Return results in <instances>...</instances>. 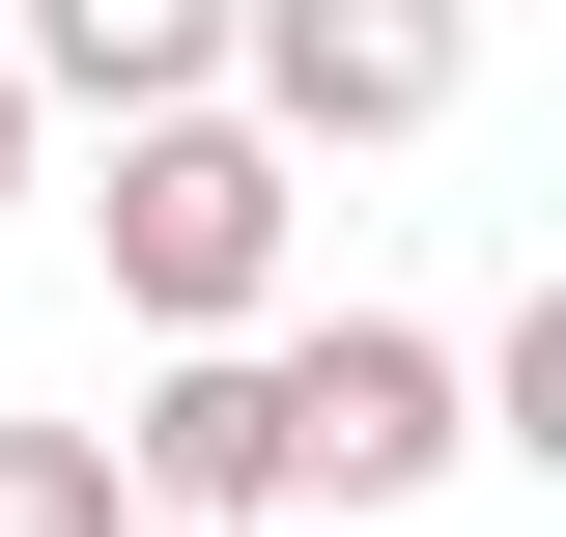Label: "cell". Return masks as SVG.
<instances>
[{
  "label": "cell",
  "mask_w": 566,
  "mask_h": 537,
  "mask_svg": "<svg viewBox=\"0 0 566 537\" xmlns=\"http://www.w3.org/2000/svg\"><path fill=\"white\" fill-rule=\"evenodd\" d=\"M114 170H85V255H114L142 339H255L283 312V227H312V170H283L227 85H170V114H85Z\"/></svg>",
  "instance_id": "obj_1"
},
{
  "label": "cell",
  "mask_w": 566,
  "mask_h": 537,
  "mask_svg": "<svg viewBox=\"0 0 566 537\" xmlns=\"http://www.w3.org/2000/svg\"><path fill=\"white\" fill-rule=\"evenodd\" d=\"M227 114L283 170H368V141L482 114V0H227Z\"/></svg>",
  "instance_id": "obj_2"
},
{
  "label": "cell",
  "mask_w": 566,
  "mask_h": 537,
  "mask_svg": "<svg viewBox=\"0 0 566 537\" xmlns=\"http://www.w3.org/2000/svg\"><path fill=\"white\" fill-rule=\"evenodd\" d=\"M255 397H283V509H424L482 453V368L424 312H255Z\"/></svg>",
  "instance_id": "obj_3"
},
{
  "label": "cell",
  "mask_w": 566,
  "mask_h": 537,
  "mask_svg": "<svg viewBox=\"0 0 566 537\" xmlns=\"http://www.w3.org/2000/svg\"><path fill=\"white\" fill-rule=\"evenodd\" d=\"M114 481H142V537H255V509H283V397H255V339H142Z\"/></svg>",
  "instance_id": "obj_4"
},
{
  "label": "cell",
  "mask_w": 566,
  "mask_h": 537,
  "mask_svg": "<svg viewBox=\"0 0 566 537\" xmlns=\"http://www.w3.org/2000/svg\"><path fill=\"white\" fill-rule=\"evenodd\" d=\"M0 57H29V114H170V85H227V0H29Z\"/></svg>",
  "instance_id": "obj_5"
},
{
  "label": "cell",
  "mask_w": 566,
  "mask_h": 537,
  "mask_svg": "<svg viewBox=\"0 0 566 537\" xmlns=\"http://www.w3.org/2000/svg\"><path fill=\"white\" fill-rule=\"evenodd\" d=\"M0 537H142V481H114V424H0Z\"/></svg>",
  "instance_id": "obj_6"
},
{
  "label": "cell",
  "mask_w": 566,
  "mask_h": 537,
  "mask_svg": "<svg viewBox=\"0 0 566 537\" xmlns=\"http://www.w3.org/2000/svg\"><path fill=\"white\" fill-rule=\"evenodd\" d=\"M29 170H57V114H29V57H0V199H29Z\"/></svg>",
  "instance_id": "obj_7"
}]
</instances>
